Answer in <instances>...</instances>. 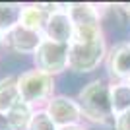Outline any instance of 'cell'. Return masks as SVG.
I'll list each match as a JSON object with an SVG mask.
<instances>
[{"label": "cell", "instance_id": "obj_8", "mask_svg": "<svg viewBox=\"0 0 130 130\" xmlns=\"http://www.w3.org/2000/svg\"><path fill=\"white\" fill-rule=\"evenodd\" d=\"M43 37L49 39V41H54V43H62V45H70L74 41V23L68 16L66 4H60L58 10L49 16Z\"/></svg>", "mask_w": 130, "mask_h": 130}, {"label": "cell", "instance_id": "obj_15", "mask_svg": "<svg viewBox=\"0 0 130 130\" xmlns=\"http://www.w3.org/2000/svg\"><path fill=\"white\" fill-rule=\"evenodd\" d=\"M27 130H58V128L54 126V122L51 120V117L47 115L45 109H35L33 119L29 122V128Z\"/></svg>", "mask_w": 130, "mask_h": 130}, {"label": "cell", "instance_id": "obj_16", "mask_svg": "<svg viewBox=\"0 0 130 130\" xmlns=\"http://www.w3.org/2000/svg\"><path fill=\"white\" fill-rule=\"evenodd\" d=\"M113 130H130V111L115 117V126Z\"/></svg>", "mask_w": 130, "mask_h": 130}, {"label": "cell", "instance_id": "obj_4", "mask_svg": "<svg viewBox=\"0 0 130 130\" xmlns=\"http://www.w3.org/2000/svg\"><path fill=\"white\" fill-rule=\"evenodd\" d=\"M68 47L70 45L54 43L43 37L41 45L31 56V66L58 80V76L68 72Z\"/></svg>", "mask_w": 130, "mask_h": 130}, {"label": "cell", "instance_id": "obj_6", "mask_svg": "<svg viewBox=\"0 0 130 130\" xmlns=\"http://www.w3.org/2000/svg\"><path fill=\"white\" fill-rule=\"evenodd\" d=\"M103 66L109 82H130V39L109 45Z\"/></svg>", "mask_w": 130, "mask_h": 130}, {"label": "cell", "instance_id": "obj_12", "mask_svg": "<svg viewBox=\"0 0 130 130\" xmlns=\"http://www.w3.org/2000/svg\"><path fill=\"white\" fill-rule=\"evenodd\" d=\"M18 101H20V91H18L16 74L2 76L0 78V113H8Z\"/></svg>", "mask_w": 130, "mask_h": 130}, {"label": "cell", "instance_id": "obj_17", "mask_svg": "<svg viewBox=\"0 0 130 130\" xmlns=\"http://www.w3.org/2000/svg\"><path fill=\"white\" fill-rule=\"evenodd\" d=\"M0 130H14L8 117H6V113H0Z\"/></svg>", "mask_w": 130, "mask_h": 130}, {"label": "cell", "instance_id": "obj_14", "mask_svg": "<svg viewBox=\"0 0 130 130\" xmlns=\"http://www.w3.org/2000/svg\"><path fill=\"white\" fill-rule=\"evenodd\" d=\"M20 2H0V33L4 35L20 23V14H22Z\"/></svg>", "mask_w": 130, "mask_h": 130}, {"label": "cell", "instance_id": "obj_2", "mask_svg": "<svg viewBox=\"0 0 130 130\" xmlns=\"http://www.w3.org/2000/svg\"><path fill=\"white\" fill-rule=\"evenodd\" d=\"M16 78L20 101L31 105L33 109H43L51 101V97L56 95V78L49 76L33 66L16 74Z\"/></svg>", "mask_w": 130, "mask_h": 130}, {"label": "cell", "instance_id": "obj_5", "mask_svg": "<svg viewBox=\"0 0 130 130\" xmlns=\"http://www.w3.org/2000/svg\"><path fill=\"white\" fill-rule=\"evenodd\" d=\"M43 109L47 111V115L51 117V120L54 122V126L58 130L68 128V126L86 124L76 97H72L68 93H56V95H53L51 101Z\"/></svg>", "mask_w": 130, "mask_h": 130}, {"label": "cell", "instance_id": "obj_19", "mask_svg": "<svg viewBox=\"0 0 130 130\" xmlns=\"http://www.w3.org/2000/svg\"><path fill=\"white\" fill-rule=\"evenodd\" d=\"M4 53V35L0 33V54Z\"/></svg>", "mask_w": 130, "mask_h": 130}, {"label": "cell", "instance_id": "obj_11", "mask_svg": "<svg viewBox=\"0 0 130 130\" xmlns=\"http://www.w3.org/2000/svg\"><path fill=\"white\" fill-rule=\"evenodd\" d=\"M109 95L115 117L130 111V82H109Z\"/></svg>", "mask_w": 130, "mask_h": 130}, {"label": "cell", "instance_id": "obj_18", "mask_svg": "<svg viewBox=\"0 0 130 130\" xmlns=\"http://www.w3.org/2000/svg\"><path fill=\"white\" fill-rule=\"evenodd\" d=\"M62 130H91L87 124H78V126H68V128H62Z\"/></svg>", "mask_w": 130, "mask_h": 130}, {"label": "cell", "instance_id": "obj_9", "mask_svg": "<svg viewBox=\"0 0 130 130\" xmlns=\"http://www.w3.org/2000/svg\"><path fill=\"white\" fill-rule=\"evenodd\" d=\"M68 16H70L74 27L87 25V23H99L103 22L105 4H93V2H68L66 4Z\"/></svg>", "mask_w": 130, "mask_h": 130}, {"label": "cell", "instance_id": "obj_13", "mask_svg": "<svg viewBox=\"0 0 130 130\" xmlns=\"http://www.w3.org/2000/svg\"><path fill=\"white\" fill-rule=\"evenodd\" d=\"M33 113H35V109L31 105L23 103V101H18L6 113V117H8V120H10V124H12L14 130H27L29 128V122L33 119Z\"/></svg>", "mask_w": 130, "mask_h": 130}, {"label": "cell", "instance_id": "obj_10", "mask_svg": "<svg viewBox=\"0 0 130 130\" xmlns=\"http://www.w3.org/2000/svg\"><path fill=\"white\" fill-rule=\"evenodd\" d=\"M49 12L45 8V2H29L22 6V14H20V25L37 31L43 35L45 25L49 22Z\"/></svg>", "mask_w": 130, "mask_h": 130}, {"label": "cell", "instance_id": "obj_1", "mask_svg": "<svg viewBox=\"0 0 130 130\" xmlns=\"http://www.w3.org/2000/svg\"><path fill=\"white\" fill-rule=\"evenodd\" d=\"M76 101L82 109V117L89 128H107L113 130L115 126V113L111 107L109 95V80L107 78H93L86 82L78 89Z\"/></svg>", "mask_w": 130, "mask_h": 130}, {"label": "cell", "instance_id": "obj_7", "mask_svg": "<svg viewBox=\"0 0 130 130\" xmlns=\"http://www.w3.org/2000/svg\"><path fill=\"white\" fill-rule=\"evenodd\" d=\"M43 41V35L37 31H31L27 27L20 25L12 27L8 33H4V53L18 54V56H29L37 51V47Z\"/></svg>", "mask_w": 130, "mask_h": 130}, {"label": "cell", "instance_id": "obj_3", "mask_svg": "<svg viewBox=\"0 0 130 130\" xmlns=\"http://www.w3.org/2000/svg\"><path fill=\"white\" fill-rule=\"evenodd\" d=\"M109 53L107 37H101L91 43H76L72 41L68 47V72L74 74H93L105 64Z\"/></svg>", "mask_w": 130, "mask_h": 130}]
</instances>
